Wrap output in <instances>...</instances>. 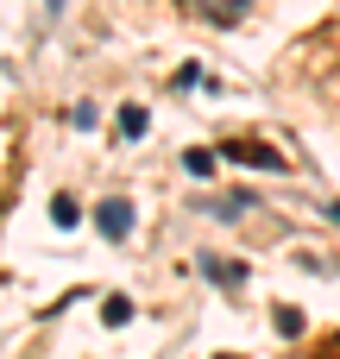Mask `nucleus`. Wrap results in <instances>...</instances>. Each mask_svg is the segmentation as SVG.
<instances>
[{
	"instance_id": "1",
	"label": "nucleus",
	"mask_w": 340,
	"mask_h": 359,
	"mask_svg": "<svg viewBox=\"0 0 340 359\" xmlns=\"http://www.w3.org/2000/svg\"><path fill=\"white\" fill-rule=\"evenodd\" d=\"M95 227H101L107 240H126V233H132V202H126V196H107V202L95 208Z\"/></svg>"
},
{
	"instance_id": "2",
	"label": "nucleus",
	"mask_w": 340,
	"mask_h": 359,
	"mask_svg": "<svg viewBox=\"0 0 340 359\" xmlns=\"http://www.w3.org/2000/svg\"><path fill=\"white\" fill-rule=\"evenodd\" d=\"M252 189H233V196H208L202 202V215H215V221H240V215H252Z\"/></svg>"
},
{
	"instance_id": "3",
	"label": "nucleus",
	"mask_w": 340,
	"mask_h": 359,
	"mask_svg": "<svg viewBox=\"0 0 340 359\" xmlns=\"http://www.w3.org/2000/svg\"><path fill=\"white\" fill-rule=\"evenodd\" d=\"M227 158H233V164H252V170H284V158L265 151V145H227Z\"/></svg>"
},
{
	"instance_id": "4",
	"label": "nucleus",
	"mask_w": 340,
	"mask_h": 359,
	"mask_svg": "<svg viewBox=\"0 0 340 359\" xmlns=\"http://www.w3.org/2000/svg\"><path fill=\"white\" fill-rule=\"evenodd\" d=\"M202 13L215 25H233V19H246V0H202Z\"/></svg>"
},
{
	"instance_id": "5",
	"label": "nucleus",
	"mask_w": 340,
	"mask_h": 359,
	"mask_svg": "<svg viewBox=\"0 0 340 359\" xmlns=\"http://www.w3.org/2000/svg\"><path fill=\"white\" fill-rule=\"evenodd\" d=\"M145 126H151V114H145V107H132V101H126V107H120V133H126V139H139V133H145Z\"/></svg>"
},
{
	"instance_id": "6",
	"label": "nucleus",
	"mask_w": 340,
	"mask_h": 359,
	"mask_svg": "<svg viewBox=\"0 0 340 359\" xmlns=\"http://www.w3.org/2000/svg\"><path fill=\"white\" fill-rule=\"evenodd\" d=\"M202 271H208L215 284H246V265H221V259H202Z\"/></svg>"
},
{
	"instance_id": "7",
	"label": "nucleus",
	"mask_w": 340,
	"mask_h": 359,
	"mask_svg": "<svg viewBox=\"0 0 340 359\" xmlns=\"http://www.w3.org/2000/svg\"><path fill=\"white\" fill-rule=\"evenodd\" d=\"M101 322H107V328H126V322H132V303H126V297H107V303H101Z\"/></svg>"
},
{
	"instance_id": "8",
	"label": "nucleus",
	"mask_w": 340,
	"mask_h": 359,
	"mask_svg": "<svg viewBox=\"0 0 340 359\" xmlns=\"http://www.w3.org/2000/svg\"><path fill=\"white\" fill-rule=\"evenodd\" d=\"M76 221H82V208H76L69 196H57V202H50V227H76Z\"/></svg>"
},
{
	"instance_id": "9",
	"label": "nucleus",
	"mask_w": 340,
	"mask_h": 359,
	"mask_svg": "<svg viewBox=\"0 0 340 359\" xmlns=\"http://www.w3.org/2000/svg\"><path fill=\"white\" fill-rule=\"evenodd\" d=\"M183 170H189V177H208V170H215V151H202V145L183 151Z\"/></svg>"
},
{
	"instance_id": "10",
	"label": "nucleus",
	"mask_w": 340,
	"mask_h": 359,
	"mask_svg": "<svg viewBox=\"0 0 340 359\" xmlns=\"http://www.w3.org/2000/svg\"><path fill=\"white\" fill-rule=\"evenodd\" d=\"M95 120H101V107H95V101H76V107H69V126H82V133H88Z\"/></svg>"
},
{
	"instance_id": "11",
	"label": "nucleus",
	"mask_w": 340,
	"mask_h": 359,
	"mask_svg": "<svg viewBox=\"0 0 340 359\" xmlns=\"http://www.w3.org/2000/svg\"><path fill=\"white\" fill-rule=\"evenodd\" d=\"M44 13H50V19H57V13H63V0H44Z\"/></svg>"
},
{
	"instance_id": "12",
	"label": "nucleus",
	"mask_w": 340,
	"mask_h": 359,
	"mask_svg": "<svg viewBox=\"0 0 340 359\" xmlns=\"http://www.w3.org/2000/svg\"><path fill=\"white\" fill-rule=\"evenodd\" d=\"M328 221H340V202H328Z\"/></svg>"
}]
</instances>
